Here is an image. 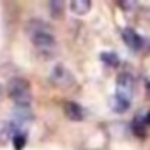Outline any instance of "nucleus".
Instances as JSON below:
<instances>
[{
    "label": "nucleus",
    "instance_id": "nucleus-12",
    "mask_svg": "<svg viewBox=\"0 0 150 150\" xmlns=\"http://www.w3.org/2000/svg\"><path fill=\"white\" fill-rule=\"evenodd\" d=\"M13 141H14V148H16V150H21V148L25 146V134L16 132V134L13 136Z\"/></svg>",
    "mask_w": 150,
    "mask_h": 150
},
{
    "label": "nucleus",
    "instance_id": "nucleus-13",
    "mask_svg": "<svg viewBox=\"0 0 150 150\" xmlns=\"http://www.w3.org/2000/svg\"><path fill=\"white\" fill-rule=\"evenodd\" d=\"M0 96H2V88H0Z\"/></svg>",
    "mask_w": 150,
    "mask_h": 150
},
{
    "label": "nucleus",
    "instance_id": "nucleus-2",
    "mask_svg": "<svg viewBox=\"0 0 150 150\" xmlns=\"http://www.w3.org/2000/svg\"><path fill=\"white\" fill-rule=\"evenodd\" d=\"M7 90H9L11 99L16 103V106H28L30 104L32 96H30V87H28L27 80H23V78H13V80H9Z\"/></svg>",
    "mask_w": 150,
    "mask_h": 150
},
{
    "label": "nucleus",
    "instance_id": "nucleus-1",
    "mask_svg": "<svg viewBox=\"0 0 150 150\" xmlns=\"http://www.w3.org/2000/svg\"><path fill=\"white\" fill-rule=\"evenodd\" d=\"M27 32H28L32 42H34L39 50H50V48L55 46V37H53V34L50 32V27H48L46 23L34 20V21H30V23L27 25Z\"/></svg>",
    "mask_w": 150,
    "mask_h": 150
},
{
    "label": "nucleus",
    "instance_id": "nucleus-6",
    "mask_svg": "<svg viewBox=\"0 0 150 150\" xmlns=\"http://www.w3.org/2000/svg\"><path fill=\"white\" fill-rule=\"evenodd\" d=\"M67 80H71V74L67 72V69L64 65H57L51 72V81L64 87V85H67Z\"/></svg>",
    "mask_w": 150,
    "mask_h": 150
},
{
    "label": "nucleus",
    "instance_id": "nucleus-5",
    "mask_svg": "<svg viewBox=\"0 0 150 150\" xmlns=\"http://www.w3.org/2000/svg\"><path fill=\"white\" fill-rule=\"evenodd\" d=\"M64 111H65L67 118H71V120H83V117H85L83 108L80 104H76V103H72V101L64 104Z\"/></svg>",
    "mask_w": 150,
    "mask_h": 150
},
{
    "label": "nucleus",
    "instance_id": "nucleus-8",
    "mask_svg": "<svg viewBox=\"0 0 150 150\" xmlns=\"http://www.w3.org/2000/svg\"><path fill=\"white\" fill-rule=\"evenodd\" d=\"M146 122H145V117L143 115H139V117H136L134 118V122H132V131H134V134H138V136H145L146 134Z\"/></svg>",
    "mask_w": 150,
    "mask_h": 150
},
{
    "label": "nucleus",
    "instance_id": "nucleus-10",
    "mask_svg": "<svg viewBox=\"0 0 150 150\" xmlns=\"http://www.w3.org/2000/svg\"><path fill=\"white\" fill-rule=\"evenodd\" d=\"M129 106H131V101H125V99L117 97V96L111 99V108H113L115 111H125Z\"/></svg>",
    "mask_w": 150,
    "mask_h": 150
},
{
    "label": "nucleus",
    "instance_id": "nucleus-9",
    "mask_svg": "<svg viewBox=\"0 0 150 150\" xmlns=\"http://www.w3.org/2000/svg\"><path fill=\"white\" fill-rule=\"evenodd\" d=\"M101 60H103V62H106V64H108V65H111V67H117V65H118V62H120L118 55H117V53H113V51H104V53H101Z\"/></svg>",
    "mask_w": 150,
    "mask_h": 150
},
{
    "label": "nucleus",
    "instance_id": "nucleus-7",
    "mask_svg": "<svg viewBox=\"0 0 150 150\" xmlns=\"http://www.w3.org/2000/svg\"><path fill=\"white\" fill-rule=\"evenodd\" d=\"M90 9V0H72L71 2V11L74 14H87Z\"/></svg>",
    "mask_w": 150,
    "mask_h": 150
},
{
    "label": "nucleus",
    "instance_id": "nucleus-4",
    "mask_svg": "<svg viewBox=\"0 0 150 150\" xmlns=\"http://www.w3.org/2000/svg\"><path fill=\"white\" fill-rule=\"evenodd\" d=\"M122 37H124L125 44H127L129 48H132V50H139V48L143 46V39H141V35H138V32L132 30L131 27L122 28Z\"/></svg>",
    "mask_w": 150,
    "mask_h": 150
},
{
    "label": "nucleus",
    "instance_id": "nucleus-11",
    "mask_svg": "<svg viewBox=\"0 0 150 150\" xmlns=\"http://www.w3.org/2000/svg\"><path fill=\"white\" fill-rule=\"evenodd\" d=\"M50 9H51V14L55 18H60L62 9H64V2H60V0H53V2H50Z\"/></svg>",
    "mask_w": 150,
    "mask_h": 150
},
{
    "label": "nucleus",
    "instance_id": "nucleus-3",
    "mask_svg": "<svg viewBox=\"0 0 150 150\" xmlns=\"http://www.w3.org/2000/svg\"><path fill=\"white\" fill-rule=\"evenodd\" d=\"M132 92H134V78L131 76L129 72L118 74V78H117V94L115 96L122 97L125 101H131Z\"/></svg>",
    "mask_w": 150,
    "mask_h": 150
}]
</instances>
